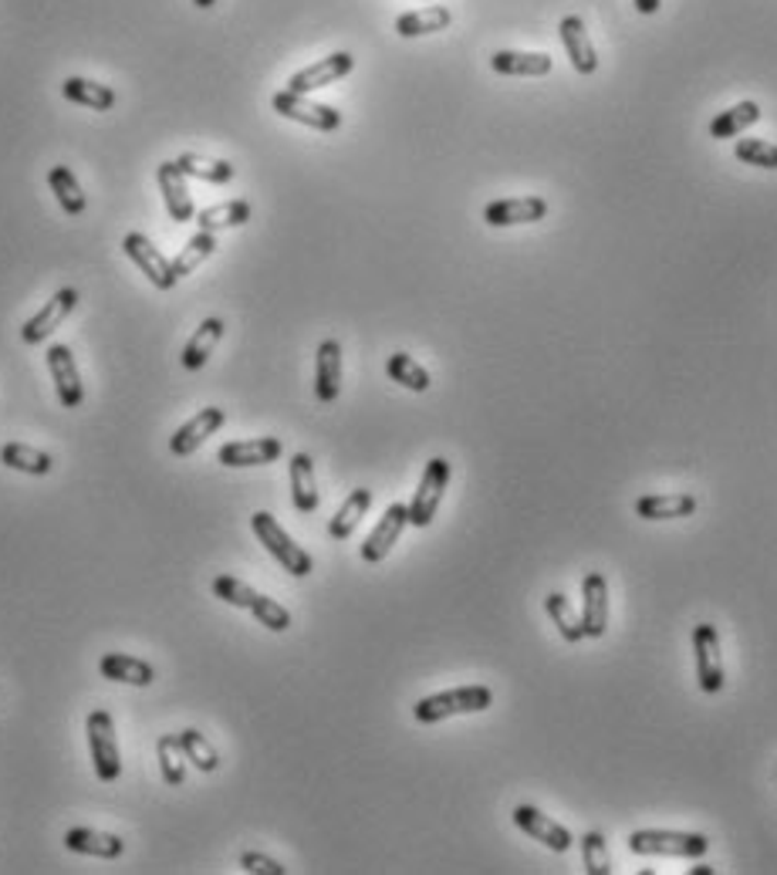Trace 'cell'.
Here are the masks:
<instances>
[{
    "label": "cell",
    "instance_id": "cell-1",
    "mask_svg": "<svg viewBox=\"0 0 777 875\" xmlns=\"http://www.w3.org/2000/svg\"><path fill=\"white\" fill-rule=\"evenodd\" d=\"M213 595L220 602H227V606H233V609H247L264 629H270V632H288L291 629V612L281 606V602H275V599H267V595H260V591H254L247 582H241V578H233V575H220L217 582H213Z\"/></svg>",
    "mask_w": 777,
    "mask_h": 875
},
{
    "label": "cell",
    "instance_id": "cell-2",
    "mask_svg": "<svg viewBox=\"0 0 777 875\" xmlns=\"http://www.w3.org/2000/svg\"><path fill=\"white\" fill-rule=\"evenodd\" d=\"M251 528H254V534L260 538V544L270 551V559H275L288 575H294V578H304V575H311L315 572V562H311V554L275 521V514H267V510H257L254 517H251Z\"/></svg>",
    "mask_w": 777,
    "mask_h": 875
},
{
    "label": "cell",
    "instance_id": "cell-3",
    "mask_svg": "<svg viewBox=\"0 0 777 875\" xmlns=\"http://www.w3.org/2000/svg\"><path fill=\"white\" fill-rule=\"evenodd\" d=\"M629 849L636 855H666V859H704L710 849L707 834L696 831H666V828H639L629 834Z\"/></svg>",
    "mask_w": 777,
    "mask_h": 875
},
{
    "label": "cell",
    "instance_id": "cell-4",
    "mask_svg": "<svg viewBox=\"0 0 777 875\" xmlns=\"http://www.w3.org/2000/svg\"><path fill=\"white\" fill-rule=\"evenodd\" d=\"M490 703H494V693L487 687H460V690L422 696L413 706V717L419 724H440L450 717H463V713H484Z\"/></svg>",
    "mask_w": 777,
    "mask_h": 875
},
{
    "label": "cell",
    "instance_id": "cell-5",
    "mask_svg": "<svg viewBox=\"0 0 777 875\" xmlns=\"http://www.w3.org/2000/svg\"><path fill=\"white\" fill-rule=\"evenodd\" d=\"M450 476H453L450 460L433 457L430 463H426L422 481H419V487H416V494L409 500V525H416V528H430L433 525V517H437V510L443 504V494L450 487Z\"/></svg>",
    "mask_w": 777,
    "mask_h": 875
},
{
    "label": "cell",
    "instance_id": "cell-6",
    "mask_svg": "<svg viewBox=\"0 0 777 875\" xmlns=\"http://www.w3.org/2000/svg\"><path fill=\"white\" fill-rule=\"evenodd\" d=\"M85 734H89V750H92V768L98 774V781H115L123 774V753H119V740H115V724L108 710H92L85 721Z\"/></svg>",
    "mask_w": 777,
    "mask_h": 875
},
{
    "label": "cell",
    "instance_id": "cell-7",
    "mask_svg": "<svg viewBox=\"0 0 777 875\" xmlns=\"http://www.w3.org/2000/svg\"><path fill=\"white\" fill-rule=\"evenodd\" d=\"M693 656H696V687L704 693H720L727 683L723 653H720V632L710 622H699L693 629Z\"/></svg>",
    "mask_w": 777,
    "mask_h": 875
},
{
    "label": "cell",
    "instance_id": "cell-8",
    "mask_svg": "<svg viewBox=\"0 0 777 875\" xmlns=\"http://www.w3.org/2000/svg\"><path fill=\"white\" fill-rule=\"evenodd\" d=\"M270 105H275L278 115L291 118V123H301L308 129H318V133L341 129V112H335L332 105H322V102H311L308 95H298L291 89L278 92L275 99H270Z\"/></svg>",
    "mask_w": 777,
    "mask_h": 875
},
{
    "label": "cell",
    "instance_id": "cell-9",
    "mask_svg": "<svg viewBox=\"0 0 777 875\" xmlns=\"http://www.w3.org/2000/svg\"><path fill=\"white\" fill-rule=\"evenodd\" d=\"M356 68V58L348 55V51H335V55H328V58H322V61H315V65H308V68H301V71H294L291 78H288V89L291 92H298V95H311V92H318V89H328V85H335V82H341V78L348 74Z\"/></svg>",
    "mask_w": 777,
    "mask_h": 875
},
{
    "label": "cell",
    "instance_id": "cell-10",
    "mask_svg": "<svg viewBox=\"0 0 777 875\" xmlns=\"http://www.w3.org/2000/svg\"><path fill=\"white\" fill-rule=\"evenodd\" d=\"M123 251L126 257L149 277L152 288H160V291H170L176 288V274H173V261H166L160 251L152 247V241L146 233H126V241H123Z\"/></svg>",
    "mask_w": 777,
    "mask_h": 875
},
{
    "label": "cell",
    "instance_id": "cell-11",
    "mask_svg": "<svg viewBox=\"0 0 777 875\" xmlns=\"http://www.w3.org/2000/svg\"><path fill=\"white\" fill-rule=\"evenodd\" d=\"M406 525H409V507L406 504H389L385 514L379 517V525L372 528V534L362 544V562H369V565L385 562L389 551H393V544L403 538Z\"/></svg>",
    "mask_w": 777,
    "mask_h": 875
},
{
    "label": "cell",
    "instance_id": "cell-12",
    "mask_svg": "<svg viewBox=\"0 0 777 875\" xmlns=\"http://www.w3.org/2000/svg\"><path fill=\"white\" fill-rule=\"evenodd\" d=\"M548 217V200L544 196H503L484 207L487 227H518V223H537Z\"/></svg>",
    "mask_w": 777,
    "mask_h": 875
},
{
    "label": "cell",
    "instance_id": "cell-13",
    "mask_svg": "<svg viewBox=\"0 0 777 875\" xmlns=\"http://www.w3.org/2000/svg\"><path fill=\"white\" fill-rule=\"evenodd\" d=\"M581 629L585 640H602L608 629V582L599 572L581 578Z\"/></svg>",
    "mask_w": 777,
    "mask_h": 875
},
{
    "label": "cell",
    "instance_id": "cell-14",
    "mask_svg": "<svg viewBox=\"0 0 777 875\" xmlns=\"http://www.w3.org/2000/svg\"><path fill=\"white\" fill-rule=\"evenodd\" d=\"M514 825H518L524 834H531L534 842L548 845L552 852H568V849L575 845L571 831H568L561 821L548 818L541 808H534V805H518V808H514Z\"/></svg>",
    "mask_w": 777,
    "mask_h": 875
},
{
    "label": "cell",
    "instance_id": "cell-15",
    "mask_svg": "<svg viewBox=\"0 0 777 875\" xmlns=\"http://www.w3.org/2000/svg\"><path fill=\"white\" fill-rule=\"evenodd\" d=\"M48 359V369H51V379H55V389H58V403L65 410H78L85 400V389H82V376H78V366H74V355L68 345H51L45 352Z\"/></svg>",
    "mask_w": 777,
    "mask_h": 875
},
{
    "label": "cell",
    "instance_id": "cell-16",
    "mask_svg": "<svg viewBox=\"0 0 777 875\" xmlns=\"http://www.w3.org/2000/svg\"><path fill=\"white\" fill-rule=\"evenodd\" d=\"M227 423V413L220 410V406H207V410H200L197 416L193 419H186L173 436H170V450L176 453V457H189V453H197L210 436L220 429Z\"/></svg>",
    "mask_w": 777,
    "mask_h": 875
},
{
    "label": "cell",
    "instance_id": "cell-17",
    "mask_svg": "<svg viewBox=\"0 0 777 875\" xmlns=\"http://www.w3.org/2000/svg\"><path fill=\"white\" fill-rule=\"evenodd\" d=\"M74 304H78V291H74V288H61V291H58L51 301H45V308L37 311V314L31 318V322L21 329V342H24V345H42V342H45V338L65 322V318L74 311Z\"/></svg>",
    "mask_w": 777,
    "mask_h": 875
},
{
    "label": "cell",
    "instance_id": "cell-18",
    "mask_svg": "<svg viewBox=\"0 0 777 875\" xmlns=\"http://www.w3.org/2000/svg\"><path fill=\"white\" fill-rule=\"evenodd\" d=\"M558 34H561V45L568 51V61L575 65L578 74H595L599 71V55H595V45H592V37L585 31V21H581L578 14H568L561 18L558 24Z\"/></svg>",
    "mask_w": 777,
    "mask_h": 875
},
{
    "label": "cell",
    "instance_id": "cell-19",
    "mask_svg": "<svg viewBox=\"0 0 777 875\" xmlns=\"http://www.w3.org/2000/svg\"><path fill=\"white\" fill-rule=\"evenodd\" d=\"M281 453H285V447H281V440H275V436H254V440L223 444L217 460L223 467H264V463H275Z\"/></svg>",
    "mask_w": 777,
    "mask_h": 875
},
{
    "label": "cell",
    "instance_id": "cell-20",
    "mask_svg": "<svg viewBox=\"0 0 777 875\" xmlns=\"http://www.w3.org/2000/svg\"><path fill=\"white\" fill-rule=\"evenodd\" d=\"M315 395L322 403H335L341 395V345L325 338L315 355Z\"/></svg>",
    "mask_w": 777,
    "mask_h": 875
},
{
    "label": "cell",
    "instance_id": "cell-21",
    "mask_svg": "<svg viewBox=\"0 0 777 875\" xmlns=\"http://www.w3.org/2000/svg\"><path fill=\"white\" fill-rule=\"evenodd\" d=\"M155 180H160L166 210H170V217L176 223H189L193 217H197V210H193V196L186 189V176L176 170L173 159H170V163H160V170H155Z\"/></svg>",
    "mask_w": 777,
    "mask_h": 875
},
{
    "label": "cell",
    "instance_id": "cell-22",
    "mask_svg": "<svg viewBox=\"0 0 777 875\" xmlns=\"http://www.w3.org/2000/svg\"><path fill=\"white\" fill-rule=\"evenodd\" d=\"M65 849L92 859H119L126 852V842L119 834L95 831V828H68L65 831Z\"/></svg>",
    "mask_w": 777,
    "mask_h": 875
},
{
    "label": "cell",
    "instance_id": "cell-23",
    "mask_svg": "<svg viewBox=\"0 0 777 875\" xmlns=\"http://www.w3.org/2000/svg\"><path fill=\"white\" fill-rule=\"evenodd\" d=\"M699 500L693 494H646L636 500V514L642 521H676V517H693Z\"/></svg>",
    "mask_w": 777,
    "mask_h": 875
},
{
    "label": "cell",
    "instance_id": "cell-24",
    "mask_svg": "<svg viewBox=\"0 0 777 875\" xmlns=\"http://www.w3.org/2000/svg\"><path fill=\"white\" fill-rule=\"evenodd\" d=\"M98 672L112 683H129V687H149L155 680V669L129 653H105L98 663Z\"/></svg>",
    "mask_w": 777,
    "mask_h": 875
},
{
    "label": "cell",
    "instance_id": "cell-25",
    "mask_svg": "<svg viewBox=\"0 0 777 875\" xmlns=\"http://www.w3.org/2000/svg\"><path fill=\"white\" fill-rule=\"evenodd\" d=\"M490 68L508 78H544L555 68V61L544 51H497L490 58Z\"/></svg>",
    "mask_w": 777,
    "mask_h": 875
},
{
    "label": "cell",
    "instance_id": "cell-26",
    "mask_svg": "<svg viewBox=\"0 0 777 875\" xmlns=\"http://www.w3.org/2000/svg\"><path fill=\"white\" fill-rule=\"evenodd\" d=\"M291 500L298 507V514H315L318 510V484H315V460L308 453H294L291 457Z\"/></svg>",
    "mask_w": 777,
    "mask_h": 875
},
{
    "label": "cell",
    "instance_id": "cell-27",
    "mask_svg": "<svg viewBox=\"0 0 777 875\" xmlns=\"http://www.w3.org/2000/svg\"><path fill=\"white\" fill-rule=\"evenodd\" d=\"M220 338H223V322H220V318H207V322L193 332V338L186 342V348L179 355L183 369L186 372H200L207 366V359L213 355V348L220 345Z\"/></svg>",
    "mask_w": 777,
    "mask_h": 875
},
{
    "label": "cell",
    "instance_id": "cell-28",
    "mask_svg": "<svg viewBox=\"0 0 777 875\" xmlns=\"http://www.w3.org/2000/svg\"><path fill=\"white\" fill-rule=\"evenodd\" d=\"M369 507H372V491H369V487H356L352 494L345 497V504L335 510L332 521H328V534H332L335 541L352 538V531L359 528V521L366 517Z\"/></svg>",
    "mask_w": 777,
    "mask_h": 875
},
{
    "label": "cell",
    "instance_id": "cell-29",
    "mask_svg": "<svg viewBox=\"0 0 777 875\" xmlns=\"http://www.w3.org/2000/svg\"><path fill=\"white\" fill-rule=\"evenodd\" d=\"M761 105L757 102H737L727 112H720L710 123V139H737L741 133H747L751 126L761 123Z\"/></svg>",
    "mask_w": 777,
    "mask_h": 875
},
{
    "label": "cell",
    "instance_id": "cell-30",
    "mask_svg": "<svg viewBox=\"0 0 777 875\" xmlns=\"http://www.w3.org/2000/svg\"><path fill=\"white\" fill-rule=\"evenodd\" d=\"M176 170L183 176H193V180H204V183H213V186H223L233 180V166L227 159H207V156H197V152H183L173 159Z\"/></svg>",
    "mask_w": 777,
    "mask_h": 875
},
{
    "label": "cell",
    "instance_id": "cell-31",
    "mask_svg": "<svg viewBox=\"0 0 777 875\" xmlns=\"http://www.w3.org/2000/svg\"><path fill=\"white\" fill-rule=\"evenodd\" d=\"M453 24L450 8H422V11H406L396 18V34L399 37H422V34H437Z\"/></svg>",
    "mask_w": 777,
    "mask_h": 875
},
{
    "label": "cell",
    "instance_id": "cell-32",
    "mask_svg": "<svg viewBox=\"0 0 777 875\" xmlns=\"http://www.w3.org/2000/svg\"><path fill=\"white\" fill-rule=\"evenodd\" d=\"M0 463L18 470V473H27V476H48L55 460L37 450V447H27V444H4L0 447Z\"/></svg>",
    "mask_w": 777,
    "mask_h": 875
},
{
    "label": "cell",
    "instance_id": "cell-33",
    "mask_svg": "<svg viewBox=\"0 0 777 875\" xmlns=\"http://www.w3.org/2000/svg\"><path fill=\"white\" fill-rule=\"evenodd\" d=\"M61 92H65L68 102L85 105V108H95V112H108V108L115 105V92H112L108 85L89 82V78H65Z\"/></svg>",
    "mask_w": 777,
    "mask_h": 875
},
{
    "label": "cell",
    "instance_id": "cell-34",
    "mask_svg": "<svg viewBox=\"0 0 777 875\" xmlns=\"http://www.w3.org/2000/svg\"><path fill=\"white\" fill-rule=\"evenodd\" d=\"M247 220H251V204L247 200H227V204H217V207H207V210L197 214V223L207 233H217V230H227V227H244Z\"/></svg>",
    "mask_w": 777,
    "mask_h": 875
},
{
    "label": "cell",
    "instance_id": "cell-35",
    "mask_svg": "<svg viewBox=\"0 0 777 875\" xmlns=\"http://www.w3.org/2000/svg\"><path fill=\"white\" fill-rule=\"evenodd\" d=\"M48 183H51V193L58 196V204H61V210H65L68 217H82V214H85L89 200H85L82 186H78V180L71 176L68 166H55V170L48 173Z\"/></svg>",
    "mask_w": 777,
    "mask_h": 875
},
{
    "label": "cell",
    "instance_id": "cell-36",
    "mask_svg": "<svg viewBox=\"0 0 777 875\" xmlns=\"http://www.w3.org/2000/svg\"><path fill=\"white\" fill-rule=\"evenodd\" d=\"M544 612H548V619L558 625V632H561V640L565 643H581L585 640V629H581V619H578V612L571 609V602L565 599L561 591H552L548 599H544Z\"/></svg>",
    "mask_w": 777,
    "mask_h": 875
},
{
    "label": "cell",
    "instance_id": "cell-37",
    "mask_svg": "<svg viewBox=\"0 0 777 875\" xmlns=\"http://www.w3.org/2000/svg\"><path fill=\"white\" fill-rule=\"evenodd\" d=\"M385 372H389V379L393 382H399V385H406L409 392H426L433 385V379H430V372H426L413 355H406V352H396V355H389V362H385Z\"/></svg>",
    "mask_w": 777,
    "mask_h": 875
},
{
    "label": "cell",
    "instance_id": "cell-38",
    "mask_svg": "<svg viewBox=\"0 0 777 875\" xmlns=\"http://www.w3.org/2000/svg\"><path fill=\"white\" fill-rule=\"evenodd\" d=\"M155 753H160V771H163V781L179 787L186 781V753H183V744H179V734H163L155 740Z\"/></svg>",
    "mask_w": 777,
    "mask_h": 875
},
{
    "label": "cell",
    "instance_id": "cell-39",
    "mask_svg": "<svg viewBox=\"0 0 777 875\" xmlns=\"http://www.w3.org/2000/svg\"><path fill=\"white\" fill-rule=\"evenodd\" d=\"M217 251V241H213V233H207V230H200L197 237H189L186 241V247L179 251V257L173 261V274H176V281L179 277H186V274H193L197 270L210 254Z\"/></svg>",
    "mask_w": 777,
    "mask_h": 875
},
{
    "label": "cell",
    "instance_id": "cell-40",
    "mask_svg": "<svg viewBox=\"0 0 777 875\" xmlns=\"http://www.w3.org/2000/svg\"><path fill=\"white\" fill-rule=\"evenodd\" d=\"M179 744H183V753H186V761H193V768L197 771H204V774H210V771H217L220 768V758H217V750H213V744L200 734V730H183L179 734Z\"/></svg>",
    "mask_w": 777,
    "mask_h": 875
},
{
    "label": "cell",
    "instance_id": "cell-41",
    "mask_svg": "<svg viewBox=\"0 0 777 875\" xmlns=\"http://www.w3.org/2000/svg\"><path fill=\"white\" fill-rule=\"evenodd\" d=\"M733 156L757 170H777V146L767 139H737Z\"/></svg>",
    "mask_w": 777,
    "mask_h": 875
},
{
    "label": "cell",
    "instance_id": "cell-42",
    "mask_svg": "<svg viewBox=\"0 0 777 875\" xmlns=\"http://www.w3.org/2000/svg\"><path fill=\"white\" fill-rule=\"evenodd\" d=\"M581 862H585L589 875H612V859L605 849L602 831H585L581 834Z\"/></svg>",
    "mask_w": 777,
    "mask_h": 875
},
{
    "label": "cell",
    "instance_id": "cell-43",
    "mask_svg": "<svg viewBox=\"0 0 777 875\" xmlns=\"http://www.w3.org/2000/svg\"><path fill=\"white\" fill-rule=\"evenodd\" d=\"M241 868L251 872V875H288V868L275 859H267L260 852H244L241 855Z\"/></svg>",
    "mask_w": 777,
    "mask_h": 875
},
{
    "label": "cell",
    "instance_id": "cell-44",
    "mask_svg": "<svg viewBox=\"0 0 777 875\" xmlns=\"http://www.w3.org/2000/svg\"><path fill=\"white\" fill-rule=\"evenodd\" d=\"M633 4L639 14H656L659 8H663V0H633Z\"/></svg>",
    "mask_w": 777,
    "mask_h": 875
},
{
    "label": "cell",
    "instance_id": "cell-45",
    "mask_svg": "<svg viewBox=\"0 0 777 875\" xmlns=\"http://www.w3.org/2000/svg\"><path fill=\"white\" fill-rule=\"evenodd\" d=\"M689 872H693V875H714V872H717V868H714V865H707V862H704V865H693V868H689Z\"/></svg>",
    "mask_w": 777,
    "mask_h": 875
},
{
    "label": "cell",
    "instance_id": "cell-46",
    "mask_svg": "<svg viewBox=\"0 0 777 875\" xmlns=\"http://www.w3.org/2000/svg\"><path fill=\"white\" fill-rule=\"evenodd\" d=\"M193 4H197L200 11H210V8L217 4V0H193Z\"/></svg>",
    "mask_w": 777,
    "mask_h": 875
}]
</instances>
